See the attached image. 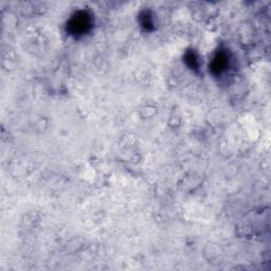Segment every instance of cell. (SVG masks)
<instances>
[{
	"label": "cell",
	"instance_id": "1",
	"mask_svg": "<svg viewBox=\"0 0 271 271\" xmlns=\"http://www.w3.org/2000/svg\"><path fill=\"white\" fill-rule=\"evenodd\" d=\"M89 25H90L89 17L85 13H81V14H77L76 16H74L72 18L69 27H70L72 33L80 34V33L86 32L87 29L90 27Z\"/></svg>",
	"mask_w": 271,
	"mask_h": 271
}]
</instances>
